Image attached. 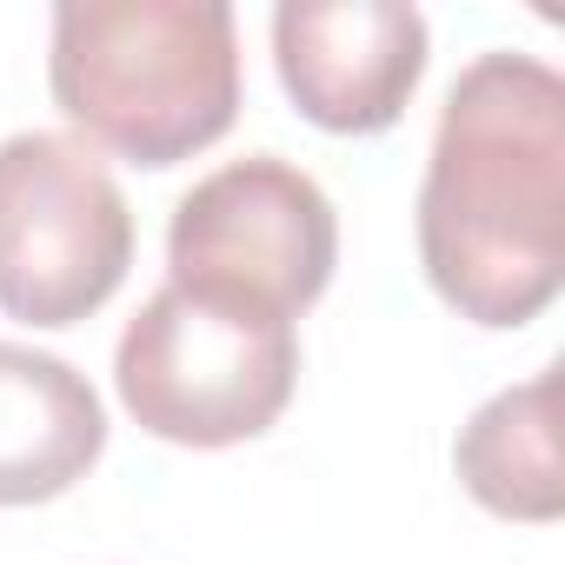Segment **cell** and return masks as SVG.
I'll return each instance as SVG.
<instances>
[{
	"label": "cell",
	"mask_w": 565,
	"mask_h": 565,
	"mask_svg": "<svg viewBox=\"0 0 565 565\" xmlns=\"http://www.w3.org/2000/svg\"><path fill=\"white\" fill-rule=\"evenodd\" d=\"M433 294L492 333L539 320L565 279V81L532 54H479L433 127L419 186Z\"/></svg>",
	"instance_id": "1"
},
{
	"label": "cell",
	"mask_w": 565,
	"mask_h": 565,
	"mask_svg": "<svg viewBox=\"0 0 565 565\" xmlns=\"http://www.w3.org/2000/svg\"><path fill=\"white\" fill-rule=\"evenodd\" d=\"M294 380L300 333L287 313L173 279L127 320L114 353V386L134 426L200 452L259 439L287 413Z\"/></svg>",
	"instance_id": "3"
},
{
	"label": "cell",
	"mask_w": 565,
	"mask_h": 565,
	"mask_svg": "<svg viewBox=\"0 0 565 565\" xmlns=\"http://www.w3.org/2000/svg\"><path fill=\"white\" fill-rule=\"evenodd\" d=\"M273 67L313 127L386 134L426 81V14L399 0H287Z\"/></svg>",
	"instance_id": "6"
},
{
	"label": "cell",
	"mask_w": 565,
	"mask_h": 565,
	"mask_svg": "<svg viewBox=\"0 0 565 565\" xmlns=\"http://www.w3.org/2000/svg\"><path fill=\"white\" fill-rule=\"evenodd\" d=\"M54 107L134 167L206 153L239 114V41L226 0H61Z\"/></svg>",
	"instance_id": "2"
},
{
	"label": "cell",
	"mask_w": 565,
	"mask_h": 565,
	"mask_svg": "<svg viewBox=\"0 0 565 565\" xmlns=\"http://www.w3.org/2000/svg\"><path fill=\"white\" fill-rule=\"evenodd\" d=\"M552 393L558 380L552 373H532L525 386H505L492 393L459 446H452V466H459V486L499 512V519H519V525H552L565 512V466H558V419H552Z\"/></svg>",
	"instance_id": "8"
},
{
	"label": "cell",
	"mask_w": 565,
	"mask_h": 565,
	"mask_svg": "<svg viewBox=\"0 0 565 565\" xmlns=\"http://www.w3.org/2000/svg\"><path fill=\"white\" fill-rule=\"evenodd\" d=\"M340 266V213L313 173L279 153H246L180 193L167 226V279L213 287L300 320Z\"/></svg>",
	"instance_id": "5"
},
{
	"label": "cell",
	"mask_w": 565,
	"mask_h": 565,
	"mask_svg": "<svg viewBox=\"0 0 565 565\" xmlns=\"http://www.w3.org/2000/svg\"><path fill=\"white\" fill-rule=\"evenodd\" d=\"M107 452V413L87 373L0 340V505L74 492Z\"/></svg>",
	"instance_id": "7"
},
{
	"label": "cell",
	"mask_w": 565,
	"mask_h": 565,
	"mask_svg": "<svg viewBox=\"0 0 565 565\" xmlns=\"http://www.w3.org/2000/svg\"><path fill=\"white\" fill-rule=\"evenodd\" d=\"M134 266V213L74 134L0 140V313L28 327L94 320Z\"/></svg>",
	"instance_id": "4"
}]
</instances>
